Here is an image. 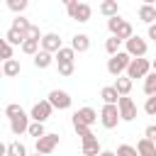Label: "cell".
Instances as JSON below:
<instances>
[{
	"mask_svg": "<svg viewBox=\"0 0 156 156\" xmlns=\"http://www.w3.org/2000/svg\"><path fill=\"white\" fill-rule=\"evenodd\" d=\"M107 29H110V32H112V37H117L119 41H129V39L134 37L132 24H129L127 20H122L119 15H117V17H112V20H107Z\"/></svg>",
	"mask_w": 156,
	"mask_h": 156,
	"instance_id": "obj_1",
	"label": "cell"
},
{
	"mask_svg": "<svg viewBox=\"0 0 156 156\" xmlns=\"http://www.w3.org/2000/svg\"><path fill=\"white\" fill-rule=\"evenodd\" d=\"M66 10H68V17H71V20H76V22H88V20H90V15H93L90 5L78 2V0H68V2H66Z\"/></svg>",
	"mask_w": 156,
	"mask_h": 156,
	"instance_id": "obj_2",
	"label": "cell"
},
{
	"mask_svg": "<svg viewBox=\"0 0 156 156\" xmlns=\"http://www.w3.org/2000/svg\"><path fill=\"white\" fill-rule=\"evenodd\" d=\"M129 63H132V56H129L127 51H119L117 56H112V58L107 61V73H110V76H115V78H119V76H122V71H127V68H129Z\"/></svg>",
	"mask_w": 156,
	"mask_h": 156,
	"instance_id": "obj_3",
	"label": "cell"
},
{
	"mask_svg": "<svg viewBox=\"0 0 156 156\" xmlns=\"http://www.w3.org/2000/svg\"><path fill=\"white\" fill-rule=\"evenodd\" d=\"M151 71V61L149 58H132L129 68H127V78H146Z\"/></svg>",
	"mask_w": 156,
	"mask_h": 156,
	"instance_id": "obj_4",
	"label": "cell"
},
{
	"mask_svg": "<svg viewBox=\"0 0 156 156\" xmlns=\"http://www.w3.org/2000/svg\"><path fill=\"white\" fill-rule=\"evenodd\" d=\"M119 119H122V117H119V107H117V105H105V107L100 110V122H102L105 129H115Z\"/></svg>",
	"mask_w": 156,
	"mask_h": 156,
	"instance_id": "obj_5",
	"label": "cell"
},
{
	"mask_svg": "<svg viewBox=\"0 0 156 156\" xmlns=\"http://www.w3.org/2000/svg\"><path fill=\"white\" fill-rule=\"evenodd\" d=\"M51 110H54V107H51V102H49V100H39V102H34V107H32L29 117H32L34 122H41V124H44V122L51 117Z\"/></svg>",
	"mask_w": 156,
	"mask_h": 156,
	"instance_id": "obj_6",
	"label": "cell"
},
{
	"mask_svg": "<svg viewBox=\"0 0 156 156\" xmlns=\"http://www.w3.org/2000/svg\"><path fill=\"white\" fill-rule=\"evenodd\" d=\"M124 46L132 58H144V54H146V41L141 37H132L129 41H124Z\"/></svg>",
	"mask_w": 156,
	"mask_h": 156,
	"instance_id": "obj_7",
	"label": "cell"
},
{
	"mask_svg": "<svg viewBox=\"0 0 156 156\" xmlns=\"http://www.w3.org/2000/svg\"><path fill=\"white\" fill-rule=\"evenodd\" d=\"M49 102L54 110H68L71 107V95L66 90H51L49 93Z\"/></svg>",
	"mask_w": 156,
	"mask_h": 156,
	"instance_id": "obj_8",
	"label": "cell"
},
{
	"mask_svg": "<svg viewBox=\"0 0 156 156\" xmlns=\"http://www.w3.org/2000/svg\"><path fill=\"white\" fill-rule=\"evenodd\" d=\"M117 107H119V117H122L124 122H132V119L136 117V105H134V100H132L129 95H127V98H119Z\"/></svg>",
	"mask_w": 156,
	"mask_h": 156,
	"instance_id": "obj_9",
	"label": "cell"
},
{
	"mask_svg": "<svg viewBox=\"0 0 156 156\" xmlns=\"http://www.w3.org/2000/svg\"><path fill=\"white\" fill-rule=\"evenodd\" d=\"M56 146H58V134H46V136L37 139V154H41V156H49Z\"/></svg>",
	"mask_w": 156,
	"mask_h": 156,
	"instance_id": "obj_10",
	"label": "cell"
},
{
	"mask_svg": "<svg viewBox=\"0 0 156 156\" xmlns=\"http://www.w3.org/2000/svg\"><path fill=\"white\" fill-rule=\"evenodd\" d=\"M63 46H61V37L56 34V32H49V34H44V39H41V51H49V54H58Z\"/></svg>",
	"mask_w": 156,
	"mask_h": 156,
	"instance_id": "obj_11",
	"label": "cell"
},
{
	"mask_svg": "<svg viewBox=\"0 0 156 156\" xmlns=\"http://www.w3.org/2000/svg\"><path fill=\"white\" fill-rule=\"evenodd\" d=\"M10 129H12V134H15V136H20V134L29 132V117L24 115V110H22L17 117H12V119H10Z\"/></svg>",
	"mask_w": 156,
	"mask_h": 156,
	"instance_id": "obj_12",
	"label": "cell"
},
{
	"mask_svg": "<svg viewBox=\"0 0 156 156\" xmlns=\"http://www.w3.org/2000/svg\"><path fill=\"white\" fill-rule=\"evenodd\" d=\"M95 119H98V112H95L93 107H80V110L73 115V122H78V124H85V127L95 124Z\"/></svg>",
	"mask_w": 156,
	"mask_h": 156,
	"instance_id": "obj_13",
	"label": "cell"
},
{
	"mask_svg": "<svg viewBox=\"0 0 156 156\" xmlns=\"http://www.w3.org/2000/svg\"><path fill=\"white\" fill-rule=\"evenodd\" d=\"M139 20L141 22H146L149 27L154 24V20H156V7L154 5H149V2H144L141 7H139Z\"/></svg>",
	"mask_w": 156,
	"mask_h": 156,
	"instance_id": "obj_14",
	"label": "cell"
},
{
	"mask_svg": "<svg viewBox=\"0 0 156 156\" xmlns=\"http://www.w3.org/2000/svg\"><path fill=\"white\" fill-rule=\"evenodd\" d=\"M5 41H7V44H12V46H20V44H24V41H27V34H24V32H20V29H15V27H10V29H7V34H5Z\"/></svg>",
	"mask_w": 156,
	"mask_h": 156,
	"instance_id": "obj_15",
	"label": "cell"
},
{
	"mask_svg": "<svg viewBox=\"0 0 156 156\" xmlns=\"http://www.w3.org/2000/svg\"><path fill=\"white\" fill-rule=\"evenodd\" d=\"M71 49L78 51V54H85V51L90 49V39H88V34H76L73 41H71Z\"/></svg>",
	"mask_w": 156,
	"mask_h": 156,
	"instance_id": "obj_16",
	"label": "cell"
},
{
	"mask_svg": "<svg viewBox=\"0 0 156 156\" xmlns=\"http://www.w3.org/2000/svg\"><path fill=\"white\" fill-rule=\"evenodd\" d=\"M100 98L105 100V105H117L122 95H119V93L115 90V85H105V88L100 90Z\"/></svg>",
	"mask_w": 156,
	"mask_h": 156,
	"instance_id": "obj_17",
	"label": "cell"
},
{
	"mask_svg": "<svg viewBox=\"0 0 156 156\" xmlns=\"http://www.w3.org/2000/svg\"><path fill=\"white\" fill-rule=\"evenodd\" d=\"M136 151H139V156H156V144L144 136L136 141Z\"/></svg>",
	"mask_w": 156,
	"mask_h": 156,
	"instance_id": "obj_18",
	"label": "cell"
},
{
	"mask_svg": "<svg viewBox=\"0 0 156 156\" xmlns=\"http://www.w3.org/2000/svg\"><path fill=\"white\" fill-rule=\"evenodd\" d=\"M132 83H134L132 78H127V76H119V78L115 80V90H117L122 98H127V95H129V90H132Z\"/></svg>",
	"mask_w": 156,
	"mask_h": 156,
	"instance_id": "obj_19",
	"label": "cell"
},
{
	"mask_svg": "<svg viewBox=\"0 0 156 156\" xmlns=\"http://www.w3.org/2000/svg\"><path fill=\"white\" fill-rule=\"evenodd\" d=\"M100 12L105 15V17H117L119 15V7H117V2L115 0H105V2H100Z\"/></svg>",
	"mask_w": 156,
	"mask_h": 156,
	"instance_id": "obj_20",
	"label": "cell"
},
{
	"mask_svg": "<svg viewBox=\"0 0 156 156\" xmlns=\"http://www.w3.org/2000/svg\"><path fill=\"white\" fill-rule=\"evenodd\" d=\"M54 58H56V56H51L49 51H39V54L34 56V66H37V68H49Z\"/></svg>",
	"mask_w": 156,
	"mask_h": 156,
	"instance_id": "obj_21",
	"label": "cell"
},
{
	"mask_svg": "<svg viewBox=\"0 0 156 156\" xmlns=\"http://www.w3.org/2000/svg\"><path fill=\"white\" fill-rule=\"evenodd\" d=\"M73 58H76V51H73L71 46H63V49L56 54V63H73Z\"/></svg>",
	"mask_w": 156,
	"mask_h": 156,
	"instance_id": "obj_22",
	"label": "cell"
},
{
	"mask_svg": "<svg viewBox=\"0 0 156 156\" xmlns=\"http://www.w3.org/2000/svg\"><path fill=\"white\" fill-rule=\"evenodd\" d=\"M100 144L98 139H90V141H83V156H100Z\"/></svg>",
	"mask_w": 156,
	"mask_h": 156,
	"instance_id": "obj_23",
	"label": "cell"
},
{
	"mask_svg": "<svg viewBox=\"0 0 156 156\" xmlns=\"http://www.w3.org/2000/svg\"><path fill=\"white\" fill-rule=\"evenodd\" d=\"M2 73H5L7 78L17 76V73H20V61H17V58H10V61H5V63H2Z\"/></svg>",
	"mask_w": 156,
	"mask_h": 156,
	"instance_id": "obj_24",
	"label": "cell"
},
{
	"mask_svg": "<svg viewBox=\"0 0 156 156\" xmlns=\"http://www.w3.org/2000/svg\"><path fill=\"white\" fill-rule=\"evenodd\" d=\"M73 129H76V134L83 139V141H90V139H98L93 132H90V127H85V124H78V122H73Z\"/></svg>",
	"mask_w": 156,
	"mask_h": 156,
	"instance_id": "obj_25",
	"label": "cell"
},
{
	"mask_svg": "<svg viewBox=\"0 0 156 156\" xmlns=\"http://www.w3.org/2000/svg\"><path fill=\"white\" fill-rule=\"evenodd\" d=\"M144 93H146L149 98H154V95H156V71H154V73H149V76L144 78Z\"/></svg>",
	"mask_w": 156,
	"mask_h": 156,
	"instance_id": "obj_26",
	"label": "cell"
},
{
	"mask_svg": "<svg viewBox=\"0 0 156 156\" xmlns=\"http://www.w3.org/2000/svg\"><path fill=\"white\" fill-rule=\"evenodd\" d=\"M5 156H27V149H24V144H20V141H10Z\"/></svg>",
	"mask_w": 156,
	"mask_h": 156,
	"instance_id": "obj_27",
	"label": "cell"
},
{
	"mask_svg": "<svg viewBox=\"0 0 156 156\" xmlns=\"http://www.w3.org/2000/svg\"><path fill=\"white\" fill-rule=\"evenodd\" d=\"M119 46H122V41H119L117 37H110V39L105 41V51H107L110 56H117V54H119Z\"/></svg>",
	"mask_w": 156,
	"mask_h": 156,
	"instance_id": "obj_28",
	"label": "cell"
},
{
	"mask_svg": "<svg viewBox=\"0 0 156 156\" xmlns=\"http://www.w3.org/2000/svg\"><path fill=\"white\" fill-rule=\"evenodd\" d=\"M22 51L29 54V56H37V54H39V41H37V39H27V41L22 44Z\"/></svg>",
	"mask_w": 156,
	"mask_h": 156,
	"instance_id": "obj_29",
	"label": "cell"
},
{
	"mask_svg": "<svg viewBox=\"0 0 156 156\" xmlns=\"http://www.w3.org/2000/svg\"><path fill=\"white\" fill-rule=\"evenodd\" d=\"M27 134H29V136H34V139H41V136H46V132H44V124H41V122H32Z\"/></svg>",
	"mask_w": 156,
	"mask_h": 156,
	"instance_id": "obj_30",
	"label": "cell"
},
{
	"mask_svg": "<svg viewBox=\"0 0 156 156\" xmlns=\"http://www.w3.org/2000/svg\"><path fill=\"white\" fill-rule=\"evenodd\" d=\"M12 27H15V29H20V32H24V34H27V32H29V27H32V24H29V22H27V20H24V17H22V15H17V17H15V22H12Z\"/></svg>",
	"mask_w": 156,
	"mask_h": 156,
	"instance_id": "obj_31",
	"label": "cell"
},
{
	"mask_svg": "<svg viewBox=\"0 0 156 156\" xmlns=\"http://www.w3.org/2000/svg\"><path fill=\"white\" fill-rule=\"evenodd\" d=\"M117 156H139V151H136V146L122 144V146H117Z\"/></svg>",
	"mask_w": 156,
	"mask_h": 156,
	"instance_id": "obj_32",
	"label": "cell"
},
{
	"mask_svg": "<svg viewBox=\"0 0 156 156\" xmlns=\"http://www.w3.org/2000/svg\"><path fill=\"white\" fill-rule=\"evenodd\" d=\"M7 7H10L12 12H22V10L27 7V0H7Z\"/></svg>",
	"mask_w": 156,
	"mask_h": 156,
	"instance_id": "obj_33",
	"label": "cell"
},
{
	"mask_svg": "<svg viewBox=\"0 0 156 156\" xmlns=\"http://www.w3.org/2000/svg\"><path fill=\"white\" fill-rule=\"evenodd\" d=\"M0 54H2L5 61H10V58H12V44H7V41L2 39V41H0Z\"/></svg>",
	"mask_w": 156,
	"mask_h": 156,
	"instance_id": "obj_34",
	"label": "cell"
},
{
	"mask_svg": "<svg viewBox=\"0 0 156 156\" xmlns=\"http://www.w3.org/2000/svg\"><path fill=\"white\" fill-rule=\"evenodd\" d=\"M144 110H146V115H154V117H156V95L146 100V105H144Z\"/></svg>",
	"mask_w": 156,
	"mask_h": 156,
	"instance_id": "obj_35",
	"label": "cell"
},
{
	"mask_svg": "<svg viewBox=\"0 0 156 156\" xmlns=\"http://www.w3.org/2000/svg\"><path fill=\"white\" fill-rule=\"evenodd\" d=\"M20 112H22V107H20V105H7V107H5V115H7L10 119H12V117H17Z\"/></svg>",
	"mask_w": 156,
	"mask_h": 156,
	"instance_id": "obj_36",
	"label": "cell"
},
{
	"mask_svg": "<svg viewBox=\"0 0 156 156\" xmlns=\"http://www.w3.org/2000/svg\"><path fill=\"white\" fill-rule=\"evenodd\" d=\"M58 73L61 76H73V63H58Z\"/></svg>",
	"mask_w": 156,
	"mask_h": 156,
	"instance_id": "obj_37",
	"label": "cell"
},
{
	"mask_svg": "<svg viewBox=\"0 0 156 156\" xmlns=\"http://www.w3.org/2000/svg\"><path fill=\"white\" fill-rule=\"evenodd\" d=\"M146 139H151V141L156 144V124H149V127H146Z\"/></svg>",
	"mask_w": 156,
	"mask_h": 156,
	"instance_id": "obj_38",
	"label": "cell"
},
{
	"mask_svg": "<svg viewBox=\"0 0 156 156\" xmlns=\"http://www.w3.org/2000/svg\"><path fill=\"white\" fill-rule=\"evenodd\" d=\"M149 39H154V41H156V24H151V27H149Z\"/></svg>",
	"mask_w": 156,
	"mask_h": 156,
	"instance_id": "obj_39",
	"label": "cell"
},
{
	"mask_svg": "<svg viewBox=\"0 0 156 156\" xmlns=\"http://www.w3.org/2000/svg\"><path fill=\"white\" fill-rule=\"evenodd\" d=\"M100 156H117V154H115V151H102Z\"/></svg>",
	"mask_w": 156,
	"mask_h": 156,
	"instance_id": "obj_40",
	"label": "cell"
},
{
	"mask_svg": "<svg viewBox=\"0 0 156 156\" xmlns=\"http://www.w3.org/2000/svg\"><path fill=\"white\" fill-rule=\"evenodd\" d=\"M151 68H154V71H156V58H154V61H151Z\"/></svg>",
	"mask_w": 156,
	"mask_h": 156,
	"instance_id": "obj_41",
	"label": "cell"
},
{
	"mask_svg": "<svg viewBox=\"0 0 156 156\" xmlns=\"http://www.w3.org/2000/svg\"><path fill=\"white\" fill-rule=\"evenodd\" d=\"M34 156H41V154H34Z\"/></svg>",
	"mask_w": 156,
	"mask_h": 156,
	"instance_id": "obj_42",
	"label": "cell"
}]
</instances>
